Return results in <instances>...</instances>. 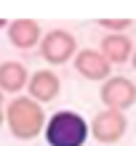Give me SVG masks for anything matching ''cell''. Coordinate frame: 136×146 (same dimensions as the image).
Instances as JSON below:
<instances>
[{"label":"cell","instance_id":"obj_1","mask_svg":"<svg viewBox=\"0 0 136 146\" xmlns=\"http://www.w3.org/2000/svg\"><path fill=\"white\" fill-rule=\"evenodd\" d=\"M3 111H5L8 130H11V135L19 138V141H32V138H38V135L46 130V111L29 96L11 98Z\"/></svg>","mask_w":136,"mask_h":146},{"label":"cell","instance_id":"obj_2","mask_svg":"<svg viewBox=\"0 0 136 146\" xmlns=\"http://www.w3.org/2000/svg\"><path fill=\"white\" fill-rule=\"evenodd\" d=\"M91 135L88 122L83 119V114L72 109L56 111L54 117L46 122V141L48 146H83Z\"/></svg>","mask_w":136,"mask_h":146},{"label":"cell","instance_id":"obj_3","mask_svg":"<svg viewBox=\"0 0 136 146\" xmlns=\"http://www.w3.org/2000/svg\"><path fill=\"white\" fill-rule=\"evenodd\" d=\"M78 50H80L78 40L67 29H51V32H46V35L40 37V56H43L48 64H54V66L72 61Z\"/></svg>","mask_w":136,"mask_h":146},{"label":"cell","instance_id":"obj_4","mask_svg":"<svg viewBox=\"0 0 136 146\" xmlns=\"http://www.w3.org/2000/svg\"><path fill=\"white\" fill-rule=\"evenodd\" d=\"M99 98L104 104V109H115V111L125 114V109H131L136 104V85L128 77H109L101 85Z\"/></svg>","mask_w":136,"mask_h":146},{"label":"cell","instance_id":"obj_5","mask_svg":"<svg viewBox=\"0 0 136 146\" xmlns=\"http://www.w3.org/2000/svg\"><path fill=\"white\" fill-rule=\"evenodd\" d=\"M88 127H91V135L99 143L109 146V143H117L125 135V130H128V117L123 111H115V109H101Z\"/></svg>","mask_w":136,"mask_h":146},{"label":"cell","instance_id":"obj_6","mask_svg":"<svg viewBox=\"0 0 136 146\" xmlns=\"http://www.w3.org/2000/svg\"><path fill=\"white\" fill-rule=\"evenodd\" d=\"M72 61H75V72L80 77H86V80H91V82H104V80L112 77V64L93 48L78 50Z\"/></svg>","mask_w":136,"mask_h":146},{"label":"cell","instance_id":"obj_7","mask_svg":"<svg viewBox=\"0 0 136 146\" xmlns=\"http://www.w3.org/2000/svg\"><path fill=\"white\" fill-rule=\"evenodd\" d=\"M59 90H62V80H59L56 72H51V69H38V72L29 74L27 93H29V98L38 101L40 106H43V104H51V101L59 96Z\"/></svg>","mask_w":136,"mask_h":146},{"label":"cell","instance_id":"obj_8","mask_svg":"<svg viewBox=\"0 0 136 146\" xmlns=\"http://www.w3.org/2000/svg\"><path fill=\"white\" fill-rule=\"evenodd\" d=\"M8 40L19 50H32L40 45V24L35 19H13L8 21Z\"/></svg>","mask_w":136,"mask_h":146},{"label":"cell","instance_id":"obj_9","mask_svg":"<svg viewBox=\"0 0 136 146\" xmlns=\"http://www.w3.org/2000/svg\"><path fill=\"white\" fill-rule=\"evenodd\" d=\"M133 42L128 35H107V37H101V48H99V53L107 58L109 64H125V61H131V56H133Z\"/></svg>","mask_w":136,"mask_h":146},{"label":"cell","instance_id":"obj_10","mask_svg":"<svg viewBox=\"0 0 136 146\" xmlns=\"http://www.w3.org/2000/svg\"><path fill=\"white\" fill-rule=\"evenodd\" d=\"M29 82L27 66L19 61H3L0 64V93H21Z\"/></svg>","mask_w":136,"mask_h":146},{"label":"cell","instance_id":"obj_11","mask_svg":"<svg viewBox=\"0 0 136 146\" xmlns=\"http://www.w3.org/2000/svg\"><path fill=\"white\" fill-rule=\"evenodd\" d=\"M99 27L115 29V35H120V29H128L131 27V19H99Z\"/></svg>","mask_w":136,"mask_h":146},{"label":"cell","instance_id":"obj_12","mask_svg":"<svg viewBox=\"0 0 136 146\" xmlns=\"http://www.w3.org/2000/svg\"><path fill=\"white\" fill-rule=\"evenodd\" d=\"M131 64H133V69H136V48H133V56H131Z\"/></svg>","mask_w":136,"mask_h":146},{"label":"cell","instance_id":"obj_13","mask_svg":"<svg viewBox=\"0 0 136 146\" xmlns=\"http://www.w3.org/2000/svg\"><path fill=\"white\" fill-rule=\"evenodd\" d=\"M3 122H5V111L0 109V125H3Z\"/></svg>","mask_w":136,"mask_h":146},{"label":"cell","instance_id":"obj_14","mask_svg":"<svg viewBox=\"0 0 136 146\" xmlns=\"http://www.w3.org/2000/svg\"><path fill=\"white\" fill-rule=\"evenodd\" d=\"M3 98H5V96H3V93H0V109H3Z\"/></svg>","mask_w":136,"mask_h":146}]
</instances>
